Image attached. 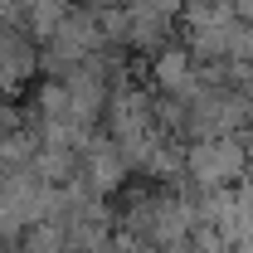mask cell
I'll return each instance as SVG.
<instances>
[{
    "label": "cell",
    "instance_id": "obj_1",
    "mask_svg": "<svg viewBox=\"0 0 253 253\" xmlns=\"http://www.w3.org/2000/svg\"><path fill=\"white\" fill-rule=\"evenodd\" d=\"M244 170H249L244 136H205V141L190 151V175H195L205 190H224V185H234Z\"/></svg>",
    "mask_w": 253,
    "mask_h": 253
}]
</instances>
